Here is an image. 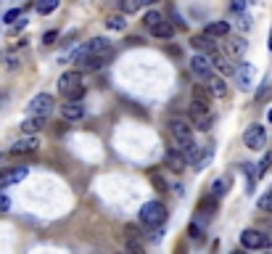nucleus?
I'll return each mask as SVG.
<instances>
[{"instance_id":"obj_1","label":"nucleus","mask_w":272,"mask_h":254,"mask_svg":"<svg viewBox=\"0 0 272 254\" xmlns=\"http://www.w3.org/2000/svg\"><path fill=\"white\" fill-rule=\"evenodd\" d=\"M111 59H114V45H111V40H106V37H96V40L85 43L72 56V61L77 64L80 69H100V67H106Z\"/></svg>"},{"instance_id":"obj_2","label":"nucleus","mask_w":272,"mask_h":254,"mask_svg":"<svg viewBox=\"0 0 272 254\" xmlns=\"http://www.w3.org/2000/svg\"><path fill=\"white\" fill-rule=\"evenodd\" d=\"M58 93L66 101H80L85 96V85H82V74L80 69H72V72H64L58 77Z\"/></svg>"},{"instance_id":"obj_3","label":"nucleus","mask_w":272,"mask_h":254,"mask_svg":"<svg viewBox=\"0 0 272 254\" xmlns=\"http://www.w3.org/2000/svg\"><path fill=\"white\" fill-rule=\"evenodd\" d=\"M170 135L174 140V146L182 151V148H188L193 143V125L182 117H172L170 119Z\"/></svg>"},{"instance_id":"obj_4","label":"nucleus","mask_w":272,"mask_h":254,"mask_svg":"<svg viewBox=\"0 0 272 254\" xmlns=\"http://www.w3.org/2000/svg\"><path fill=\"white\" fill-rule=\"evenodd\" d=\"M166 220V209L162 201H148L143 204V209H140V225L143 228H158Z\"/></svg>"},{"instance_id":"obj_5","label":"nucleus","mask_w":272,"mask_h":254,"mask_svg":"<svg viewBox=\"0 0 272 254\" xmlns=\"http://www.w3.org/2000/svg\"><path fill=\"white\" fill-rule=\"evenodd\" d=\"M243 143H246L251 151H262L267 146V130L262 125H248L246 133H243Z\"/></svg>"},{"instance_id":"obj_6","label":"nucleus","mask_w":272,"mask_h":254,"mask_svg":"<svg viewBox=\"0 0 272 254\" xmlns=\"http://www.w3.org/2000/svg\"><path fill=\"white\" fill-rule=\"evenodd\" d=\"M240 246L243 249H270V236L262 230H243L240 233Z\"/></svg>"},{"instance_id":"obj_7","label":"nucleus","mask_w":272,"mask_h":254,"mask_svg":"<svg viewBox=\"0 0 272 254\" xmlns=\"http://www.w3.org/2000/svg\"><path fill=\"white\" fill-rule=\"evenodd\" d=\"M188 114H190V119H193V125L198 127V130H209V125H212V117H209V106H206V103H198V101H193L190 103V111H188Z\"/></svg>"},{"instance_id":"obj_8","label":"nucleus","mask_w":272,"mask_h":254,"mask_svg":"<svg viewBox=\"0 0 272 254\" xmlns=\"http://www.w3.org/2000/svg\"><path fill=\"white\" fill-rule=\"evenodd\" d=\"M37 148H40V138H37V135H26L22 140H16V143L8 148V154H11V156H30V154L37 151Z\"/></svg>"},{"instance_id":"obj_9","label":"nucleus","mask_w":272,"mask_h":254,"mask_svg":"<svg viewBox=\"0 0 272 254\" xmlns=\"http://www.w3.org/2000/svg\"><path fill=\"white\" fill-rule=\"evenodd\" d=\"M53 96H50V93H37V96L30 101V106H26V109H30V114H42V117H48L50 114V109H53Z\"/></svg>"},{"instance_id":"obj_10","label":"nucleus","mask_w":272,"mask_h":254,"mask_svg":"<svg viewBox=\"0 0 272 254\" xmlns=\"http://www.w3.org/2000/svg\"><path fill=\"white\" fill-rule=\"evenodd\" d=\"M212 69H214V67H212V59H209L206 53H198V56H193V59H190V72H193L198 80L206 82V77H209V74H214Z\"/></svg>"},{"instance_id":"obj_11","label":"nucleus","mask_w":272,"mask_h":254,"mask_svg":"<svg viewBox=\"0 0 272 254\" xmlns=\"http://www.w3.org/2000/svg\"><path fill=\"white\" fill-rule=\"evenodd\" d=\"M222 51H224L228 59H243V53H246V40H243V37H228L224 35Z\"/></svg>"},{"instance_id":"obj_12","label":"nucleus","mask_w":272,"mask_h":254,"mask_svg":"<svg viewBox=\"0 0 272 254\" xmlns=\"http://www.w3.org/2000/svg\"><path fill=\"white\" fill-rule=\"evenodd\" d=\"M26 172L30 169L26 167H6V169H0V188H6V185H14V183H22Z\"/></svg>"},{"instance_id":"obj_13","label":"nucleus","mask_w":272,"mask_h":254,"mask_svg":"<svg viewBox=\"0 0 272 254\" xmlns=\"http://www.w3.org/2000/svg\"><path fill=\"white\" fill-rule=\"evenodd\" d=\"M61 114H64V119L77 122V119H82V117H85V106H82L80 101H66V103L61 106Z\"/></svg>"},{"instance_id":"obj_14","label":"nucleus","mask_w":272,"mask_h":254,"mask_svg":"<svg viewBox=\"0 0 272 254\" xmlns=\"http://www.w3.org/2000/svg\"><path fill=\"white\" fill-rule=\"evenodd\" d=\"M190 45H193V48L198 51V53H206V56L214 53V37L206 35V32H204V35H196L193 40H190Z\"/></svg>"},{"instance_id":"obj_15","label":"nucleus","mask_w":272,"mask_h":254,"mask_svg":"<svg viewBox=\"0 0 272 254\" xmlns=\"http://www.w3.org/2000/svg\"><path fill=\"white\" fill-rule=\"evenodd\" d=\"M206 82H209L206 88L212 90L214 98H224V96H228V82H224L222 77H217V74H209V77H206Z\"/></svg>"},{"instance_id":"obj_16","label":"nucleus","mask_w":272,"mask_h":254,"mask_svg":"<svg viewBox=\"0 0 272 254\" xmlns=\"http://www.w3.org/2000/svg\"><path fill=\"white\" fill-rule=\"evenodd\" d=\"M42 127H45V117L42 114H32L30 119L22 122V133L24 135H34V133H40Z\"/></svg>"},{"instance_id":"obj_17","label":"nucleus","mask_w":272,"mask_h":254,"mask_svg":"<svg viewBox=\"0 0 272 254\" xmlns=\"http://www.w3.org/2000/svg\"><path fill=\"white\" fill-rule=\"evenodd\" d=\"M236 77H238V85L243 90L251 88V82H254V67L251 64H240V67L236 69Z\"/></svg>"},{"instance_id":"obj_18","label":"nucleus","mask_w":272,"mask_h":254,"mask_svg":"<svg viewBox=\"0 0 272 254\" xmlns=\"http://www.w3.org/2000/svg\"><path fill=\"white\" fill-rule=\"evenodd\" d=\"M151 35L158 37V40H170V37H174V24H170L166 19H162L156 27H151Z\"/></svg>"},{"instance_id":"obj_19","label":"nucleus","mask_w":272,"mask_h":254,"mask_svg":"<svg viewBox=\"0 0 272 254\" xmlns=\"http://www.w3.org/2000/svg\"><path fill=\"white\" fill-rule=\"evenodd\" d=\"M164 162L170 164V167L174 169V172H182V169H185V164H188L180 148H174V151H170V154H166V156H164Z\"/></svg>"},{"instance_id":"obj_20","label":"nucleus","mask_w":272,"mask_h":254,"mask_svg":"<svg viewBox=\"0 0 272 254\" xmlns=\"http://www.w3.org/2000/svg\"><path fill=\"white\" fill-rule=\"evenodd\" d=\"M212 67H217L222 74H236V67H232V59H228V56H212Z\"/></svg>"},{"instance_id":"obj_21","label":"nucleus","mask_w":272,"mask_h":254,"mask_svg":"<svg viewBox=\"0 0 272 254\" xmlns=\"http://www.w3.org/2000/svg\"><path fill=\"white\" fill-rule=\"evenodd\" d=\"M204 32L212 37H224V35H230V22H212V24H206Z\"/></svg>"},{"instance_id":"obj_22","label":"nucleus","mask_w":272,"mask_h":254,"mask_svg":"<svg viewBox=\"0 0 272 254\" xmlns=\"http://www.w3.org/2000/svg\"><path fill=\"white\" fill-rule=\"evenodd\" d=\"M106 27L111 32H122L127 27V19H124V14H111L108 19H106Z\"/></svg>"},{"instance_id":"obj_23","label":"nucleus","mask_w":272,"mask_h":254,"mask_svg":"<svg viewBox=\"0 0 272 254\" xmlns=\"http://www.w3.org/2000/svg\"><path fill=\"white\" fill-rule=\"evenodd\" d=\"M193 101L206 103V106H209V103H212V90L204 88V85H193Z\"/></svg>"},{"instance_id":"obj_24","label":"nucleus","mask_w":272,"mask_h":254,"mask_svg":"<svg viewBox=\"0 0 272 254\" xmlns=\"http://www.w3.org/2000/svg\"><path fill=\"white\" fill-rule=\"evenodd\" d=\"M228 188H230V177H220V180L212 185V196L214 199H222V196L228 193Z\"/></svg>"},{"instance_id":"obj_25","label":"nucleus","mask_w":272,"mask_h":254,"mask_svg":"<svg viewBox=\"0 0 272 254\" xmlns=\"http://www.w3.org/2000/svg\"><path fill=\"white\" fill-rule=\"evenodd\" d=\"M61 0H37V14H42V16H48L53 14L56 8H58Z\"/></svg>"},{"instance_id":"obj_26","label":"nucleus","mask_w":272,"mask_h":254,"mask_svg":"<svg viewBox=\"0 0 272 254\" xmlns=\"http://www.w3.org/2000/svg\"><path fill=\"white\" fill-rule=\"evenodd\" d=\"M162 19H164V16H162V14H158V11H148V14L143 16V24L148 27V30H151V27H156L158 22H162Z\"/></svg>"},{"instance_id":"obj_27","label":"nucleus","mask_w":272,"mask_h":254,"mask_svg":"<svg viewBox=\"0 0 272 254\" xmlns=\"http://www.w3.org/2000/svg\"><path fill=\"white\" fill-rule=\"evenodd\" d=\"M170 14H172V22H174V27H180V30H188V22L177 14V8L174 6H170Z\"/></svg>"},{"instance_id":"obj_28","label":"nucleus","mask_w":272,"mask_h":254,"mask_svg":"<svg viewBox=\"0 0 272 254\" xmlns=\"http://www.w3.org/2000/svg\"><path fill=\"white\" fill-rule=\"evenodd\" d=\"M259 209H262V212H272V191H267V193L259 199Z\"/></svg>"},{"instance_id":"obj_29","label":"nucleus","mask_w":272,"mask_h":254,"mask_svg":"<svg viewBox=\"0 0 272 254\" xmlns=\"http://www.w3.org/2000/svg\"><path fill=\"white\" fill-rule=\"evenodd\" d=\"M267 167H272V151L264 154V159L259 162V167H256V169H259V175H264V172H267Z\"/></svg>"},{"instance_id":"obj_30","label":"nucleus","mask_w":272,"mask_h":254,"mask_svg":"<svg viewBox=\"0 0 272 254\" xmlns=\"http://www.w3.org/2000/svg\"><path fill=\"white\" fill-rule=\"evenodd\" d=\"M246 6H248V0H230V8L236 14H243V11H246Z\"/></svg>"},{"instance_id":"obj_31","label":"nucleus","mask_w":272,"mask_h":254,"mask_svg":"<svg viewBox=\"0 0 272 254\" xmlns=\"http://www.w3.org/2000/svg\"><path fill=\"white\" fill-rule=\"evenodd\" d=\"M56 40H58V32H45V37H42V45H53Z\"/></svg>"},{"instance_id":"obj_32","label":"nucleus","mask_w":272,"mask_h":254,"mask_svg":"<svg viewBox=\"0 0 272 254\" xmlns=\"http://www.w3.org/2000/svg\"><path fill=\"white\" fill-rule=\"evenodd\" d=\"M18 16H22V8H11V11L6 14V22H16Z\"/></svg>"},{"instance_id":"obj_33","label":"nucleus","mask_w":272,"mask_h":254,"mask_svg":"<svg viewBox=\"0 0 272 254\" xmlns=\"http://www.w3.org/2000/svg\"><path fill=\"white\" fill-rule=\"evenodd\" d=\"M270 90H272V88H270V80H267V82H264V85H262V88H259V96H256V98H259V101H264Z\"/></svg>"},{"instance_id":"obj_34","label":"nucleus","mask_w":272,"mask_h":254,"mask_svg":"<svg viewBox=\"0 0 272 254\" xmlns=\"http://www.w3.org/2000/svg\"><path fill=\"white\" fill-rule=\"evenodd\" d=\"M119 8H124V11H135V8H138V0H124V3H119Z\"/></svg>"},{"instance_id":"obj_35","label":"nucleus","mask_w":272,"mask_h":254,"mask_svg":"<svg viewBox=\"0 0 272 254\" xmlns=\"http://www.w3.org/2000/svg\"><path fill=\"white\" fill-rule=\"evenodd\" d=\"M8 206H11V201H8V196H0V212H8Z\"/></svg>"},{"instance_id":"obj_36","label":"nucleus","mask_w":272,"mask_h":254,"mask_svg":"<svg viewBox=\"0 0 272 254\" xmlns=\"http://www.w3.org/2000/svg\"><path fill=\"white\" fill-rule=\"evenodd\" d=\"M190 236H193V238H201V230H198V225H190Z\"/></svg>"},{"instance_id":"obj_37","label":"nucleus","mask_w":272,"mask_h":254,"mask_svg":"<svg viewBox=\"0 0 272 254\" xmlns=\"http://www.w3.org/2000/svg\"><path fill=\"white\" fill-rule=\"evenodd\" d=\"M66 133V125H56V135H64Z\"/></svg>"},{"instance_id":"obj_38","label":"nucleus","mask_w":272,"mask_h":254,"mask_svg":"<svg viewBox=\"0 0 272 254\" xmlns=\"http://www.w3.org/2000/svg\"><path fill=\"white\" fill-rule=\"evenodd\" d=\"M143 3H146V6H154V3H158V0H143Z\"/></svg>"},{"instance_id":"obj_39","label":"nucleus","mask_w":272,"mask_h":254,"mask_svg":"<svg viewBox=\"0 0 272 254\" xmlns=\"http://www.w3.org/2000/svg\"><path fill=\"white\" fill-rule=\"evenodd\" d=\"M267 119H270V125H272V109L267 111Z\"/></svg>"},{"instance_id":"obj_40","label":"nucleus","mask_w":272,"mask_h":254,"mask_svg":"<svg viewBox=\"0 0 272 254\" xmlns=\"http://www.w3.org/2000/svg\"><path fill=\"white\" fill-rule=\"evenodd\" d=\"M267 48L272 51V32H270V43H267Z\"/></svg>"},{"instance_id":"obj_41","label":"nucleus","mask_w":272,"mask_h":254,"mask_svg":"<svg viewBox=\"0 0 272 254\" xmlns=\"http://www.w3.org/2000/svg\"><path fill=\"white\" fill-rule=\"evenodd\" d=\"M0 101H3V96H0Z\"/></svg>"}]
</instances>
